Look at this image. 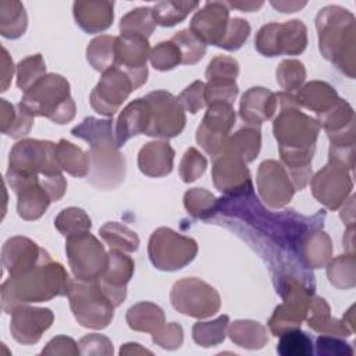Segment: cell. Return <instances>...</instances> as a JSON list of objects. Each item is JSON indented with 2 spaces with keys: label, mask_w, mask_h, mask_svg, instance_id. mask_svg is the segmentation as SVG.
Segmentation results:
<instances>
[{
  "label": "cell",
  "mask_w": 356,
  "mask_h": 356,
  "mask_svg": "<svg viewBox=\"0 0 356 356\" xmlns=\"http://www.w3.org/2000/svg\"><path fill=\"white\" fill-rule=\"evenodd\" d=\"M185 209L195 218H207L217 211L218 200L206 189L193 188L184 196Z\"/></svg>",
  "instance_id": "obj_44"
},
{
  "label": "cell",
  "mask_w": 356,
  "mask_h": 356,
  "mask_svg": "<svg viewBox=\"0 0 356 356\" xmlns=\"http://www.w3.org/2000/svg\"><path fill=\"white\" fill-rule=\"evenodd\" d=\"M65 250L71 271L76 280L95 281L103 275L108 254L89 231L67 236Z\"/></svg>",
  "instance_id": "obj_7"
},
{
  "label": "cell",
  "mask_w": 356,
  "mask_h": 356,
  "mask_svg": "<svg viewBox=\"0 0 356 356\" xmlns=\"http://www.w3.org/2000/svg\"><path fill=\"white\" fill-rule=\"evenodd\" d=\"M156 22L150 7H139L121 18V36H143L149 38L154 31Z\"/></svg>",
  "instance_id": "obj_36"
},
{
  "label": "cell",
  "mask_w": 356,
  "mask_h": 356,
  "mask_svg": "<svg viewBox=\"0 0 356 356\" xmlns=\"http://www.w3.org/2000/svg\"><path fill=\"white\" fill-rule=\"evenodd\" d=\"M145 97L152 108L150 124L145 135L168 139L184 131L186 118L178 97L167 90H154Z\"/></svg>",
  "instance_id": "obj_11"
},
{
  "label": "cell",
  "mask_w": 356,
  "mask_h": 356,
  "mask_svg": "<svg viewBox=\"0 0 356 356\" xmlns=\"http://www.w3.org/2000/svg\"><path fill=\"white\" fill-rule=\"evenodd\" d=\"M229 317L227 314L220 316L213 321H199L192 328L193 341L203 346L210 348L221 343L225 339Z\"/></svg>",
  "instance_id": "obj_40"
},
{
  "label": "cell",
  "mask_w": 356,
  "mask_h": 356,
  "mask_svg": "<svg viewBox=\"0 0 356 356\" xmlns=\"http://www.w3.org/2000/svg\"><path fill=\"white\" fill-rule=\"evenodd\" d=\"M127 323L131 330L156 332L164 325V313L160 306L150 302H140L127 312Z\"/></svg>",
  "instance_id": "obj_32"
},
{
  "label": "cell",
  "mask_w": 356,
  "mask_h": 356,
  "mask_svg": "<svg viewBox=\"0 0 356 356\" xmlns=\"http://www.w3.org/2000/svg\"><path fill=\"white\" fill-rule=\"evenodd\" d=\"M277 352L281 356H310L313 355V341L299 328L288 330L280 335Z\"/></svg>",
  "instance_id": "obj_42"
},
{
  "label": "cell",
  "mask_w": 356,
  "mask_h": 356,
  "mask_svg": "<svg viewBox=\"0 0 356 356\" xmlns=\"http://www.w3.org/2000/svg\"><path fill=\"white\" fill-rule=\"evenodd\" d=\"M1 81H3V85H1V90H7V86H8V82L10 79L13 78V72H14V65H13V60L8 57V53L7 50L3 47V57H1Z\"/></svg>",
  "instance_id": "obj_59"
},
{
  "label": "cell",
  "mask_w": 356,
  "mask_h": 356,
  "mask_svg": "<svg viewBox=\"0 0 356 356\" xmlns=\"http://www.w3.org/2000/svg\"><path fill=\"white\" fill-rule=\"evenodd\" d=\"M228 24V4L224 1H211L206 3L204 7L193 15L189 29L204 44H214L218 47L225 36Z\"/></svg>",
  "instance_id": "obj_21"
},
{
  "label": "cell",
  "mask_w": 356,
  "mask_h": 356,
  "mask_svg": "<svg viewBox=\"0 0 356 356\" xmlns=\"http://www.w3.org/2000/svg\"><path fill=\"white\" fill-rule=\"evenodd\" d=\"M107 254V267L99 281L111 303L117 307L127 296V284L132 278L135 263L131 256L118 249H111Z\"/></svg>",
  "instance_id": "obj_22"
},
{
  "label": "cell",
  "mask_w": 356,
  "mask_h": 356,
  "mask_svg": "<svg viewBox=\"0 0 356 356\" xmlns=\"http://www.w3.org/2000/svg\"><path fill=\"white\" fill-rule=\"evenodd\" d=\"M277 104L280 113L273 124L274 136L295 191H299L312 178L310 161L321 127L316 118L300 111L292 93L280 92Z\"/></svg>",
  "instance_id": "obj_1"
},
{
  "label": "cell",
  "mask_w": 356,
  "mask_h": 356,
  "mask_svg": "<svg viewBox=\"0 0 356 356\" xmlns=\"http://www.w3.org/2000/svg\"><path fill=\"white\" fill-rule=\"evenodd\" d=\"M32 117H46L56 124L70 122L75 117V103L68 81L58 74H46L33 83L19 102Z\"/></svg>",
  "instance_id": "obj_4"
},
{
  "label": "cell",
  "mask_w": 356,
  "mask_h": 356,
  "mask_svg": "<svg viewBox=\"0 0 356 356\" xmlns=\"http://www.w3.org/2000/svg\"><path fill=\"white\" fill-rule=\"evenodd\" d=\"M71 280L63 264L54 261L44 250L39 261L1 284V309L6 313L24 303L46 302L54 296L68 295Z\"/></svg>",
  "instance_id": "obj_2"
},
{
  "label": "cell",
  "mask_w": 356,
  "mask_h": 356,
  "mask_svg": "<svg viewBox=\"0 0 356 356\" xmlns=\"http://www.w3.org/2000/svg\"><path fill=\"white\" fill-rule=\"evenodd\" d=\"M71 134L76 138L86 140L90 146L103 142H115L113 135V120H99L95 117L85 118L79 125L72 128Z\"/></svg>",
  "instance_id": "obj_37"
},
{
  "label": "cell",
  "mask_w": 356,
  "mask_h": 356,
  "mask_svg": "<svg viewBox=\"0 0 356 356\" xmlns=\"http://www.w3.org/2000/svg\"><path fill=\"white\" fill-rule=\"evenodd\" d=\"M207 167V160L195 147H189L179 164V175L184 182H193L197 179Z\"/></svg>",
  "instance_id": "obj_51"
},
{
  "label": "cell",
  "mask_w": 356,
  "mask_h": 356,
  "mask_svg": "<svg viewBox=\"0 0 356 356\" xmlns=\"http://www.w3.org/2000/svg\"><path fill=\"white\" fill-rule=\"evenodd\" d=\"M8 171L40 177L61 174L63 170L56 159V143L39 139L17 142L10 152Z\"/></svg>",
  "instance_id": "obj_9"
},
{
  "label": "cell",
  "mask_w": 356,
  "mask_h": 356,
  "mask_svg": "<svg viewBox=\"0 0 356 356\" xmlns=\"http://www.w3.org/2000/svg\"><path fill=\"white\" fill-rule=\"evenodd\" d=\"M318 46L324 58L349 78H355V17L339 6H327L316 17Z\"/></svg>",
  "instance_id": "obj_3"
},
{
  "label": "cell",
  "mask_w": 356,
  "mask_h": 356,
  "mask_svg": "<svg viewBox=\"0 0 356 356\" xmlns=\"http://www.w3.org/2000/svg\"><path fill=\"white\" fill-rule=\"evenodd\" d=\"M317 353L327 356H352L353 349L345 341L335 338V335H323L317 338Z\"/></svg>",
  "instance_id": "obj_57"
},
{
  "label": "cell",
  "mask_w": 356,
  "mask_h": 356,
  "mask_svg": "<svg viewBox=\"0 0 356 356\" xmlns=\"http://www.w3.org/2000/svg\"><path fill=\"white\" fill-rule=\"evenodd\" d=\"M348 171L335 163H328L312 178V193L327 209L337 210L348 200L353 188Z\"/></svg>",
  "instance_id": "obj_16"
},
{
  "label": "cell",
  "mask_w": 356,
  "mask_h": 356,
  "mask_svg": "<svg viewBox=\"0 0 356 356\" xmlns=\"http://www.w3.org/2000/svg\"><path fill=\"white\" fill-rule=\"evenodd\" d=\"M149 259L153 266L163 271H174L189 264L196 253L197 243L189 236H184L171 228L156 229L149 239Z\"/></svg>",
  "instance_id": "obj_6"
},
{
  "label": "cell",
  "mask_w": 356,
  "mask_h": 356,
  "mask_svg": "<svg viewBox=\"0 0 356 356\" xmlns=\"http://www.w3.org/2000/svg\"><path fill=\"white\" fill-rule=\"evenodd\" d=\"M150 63L159 71H168L181 64L182 57L178 46L172 40L161 42L150 50Z\"/></svg>",
  "instance_id": "obj_49"
},
{
  "label": "cell",
  "mask_w": 356,
  "mask_h": 356,
  "mask_svg": "<svg viewBox=\"0 0 356 356\" xmlns=\"http://www.w3.org/2000/svg\"><path fill=\"white\" fill-rule=\"evenodd\" d=\"M152 335H153V342L156 345L170 350L179 348L184 341L182 327L177 323H168L167 325H163Z\"/></svg>",
  "instance_id": "obj_55"
},
{
  "label": "cell",
  "mask_w": 356,
  "mask_h": 356,
  "mask_svg": "<svg viewBox=\"0 0 356 356\" xmlns=\"http://www.w3.org/2000/svg\"><path fill=\"white\" fill-rule=\"evenodd\" d=\"M171 305L179 313L206 318L216 314L221 306L218 292L199 278H184L174 284L171 289Z\"/></svg>",
  "instance_id": "obj_10"
},
{
  "label": "cell",
  "mask_w": 356,
  "mask_h": 356,
  "mask_svg": "<svg viewBox=\"0 0 356 356\" xmlns=\"http://www.w3.org/2000/svg\"><path fill=\"white\" fill-rule=\"evenodd\" d=\"M306 78L305 65L298 60H284L277 68V82L284 92H293L300 89Z\"/></svg>",
  "instance_id": "obj_48"
},
{
  "label": "cell",
  "mask_w": 356,
  "mask_h": 356,
  "mask_svg": "<svg viewBox=\"0 0 356 356\" xmlns=\"http://www.w3.org/2000/svg\"><path fill=\"white\" fill-rule=\"evenodd\" d=\"M150 46L143 36H120L117 40V68H121L132 79L135 89L147 79L146 61Z\"/></svg>",
  "instance_id": "obj_20"
},
{
  "label": "cell",
  "mask_w": 356,
  "mask_h": 356,
  "mask_svg": "<svg viewBox=\"0 0 356 356\" xmlns=\"http://www.w3.org/2000/svg\"><path fill=\"white\" fill-rule=\"evenodd\" d=\"M81 353L76 342L65 335L53 338L42 350V355H78Z\"/></svg>",
  "instance_id": "obj_58"
},
{
  "label": "cell",
  "mask_w": 356,
  "mask_h": 356,
  "mask_svg": "<svg viewBox=\"0 0 356 356\" xmlns=\"http://www.w3.org/2000/svg\"><path fill=\"white\" fill-rule=\"evenodd\" d=\"M174 154V149L168 142H149L138 154L139 170L147 177H165L172 171Z\"/></svg>",
  "instance_id": "obj_27"
},
{
  "label": "cell",
  "mask_w": 356,
  "mask_h": 356,
  "mask_svg": "<svg viewBox=\"0 0 356 356\" xmlns=\"http://www.w3.org/2000/svg\"><path fill=\"white\" fill-rule=\"evenodd\" d=\"M271 6L273 7H275L277 10H280L281 13H295V11H298L299 8H302V7H305L306 6V3L303 1V3H298V1H271Z\"/></svg>",
  "instance_id": "obj_60"
},
{
  "label": "cell",
  "mask_w": 356,
  "mask_h": 356,
  "mask_svg": "<svg viewBox=\"0 0 356 356\" xmlns=\"http://www.w3.org/2000/svg\"><path fill=\"white\" fill-rule=\"evenodd\" d=\"M136 355V353H149L152 355L150 350L142 348L139 343H135V342H129V343H125L121 349H120V355Z\"/></svg>",
  "instance_id": "obj_61"
},
{
  "label": "cell",
  "mask_w": 356,
  "mask_h": 356,
  "mask_svg": "<svg viewBox=\"0 0 356 356\" xmlns=\"http://www.w3.org/2000/svg\"><path fill=\"white\" fill-rule=\"evenodd\" d=\"M228 335L234 343L246 349H260L268 342L266 327L252 320L234 321L229 325Z\"/></svg>",
  "instance_id": "obj_33"
},
{
  "label": "cell",
  "mask_w": 356,
  "mask_h": 356,
  "mask_svg": "<svg viewBox=\"0 0 356 356\" xmlns=\"http://www.w3.org/2000/svg\"><path fill=\"white\" fill-rule=\"evenodd\" d=\"M353 227H348L346 234L343 235V248H348L350 253H353Z\"/></svg>",
  "instance_id": "obj_63"
},
{
  "label": "cell",
  "mask_w": 356,
  "mask_h": 356,
  "mask_svg": "<svg viewBox=\"0 0 356 356\" xmlns=\"http://www.w3.org/2000/svg\"><path fill=\"white\" fill-rule=\"evenodd\" d=\"M132 90H135V86L128 74L114 67L103 72L99 83L92 90L90 106L96 113L113 117Z\"/></svg>",
  "instance_id": "obj_15"
},
{
  "label": "cell",
  "mask_w": 356,
  "mask_h": 356,
  "mask_svg": "<svg viewBox=\"0 0 356 356\" xmlns=\"http://www.w3.org/2000/svg\"><path fill=\"white\" fill-rule=\"evenodd\" d=\"M197 7V1H160L152 8V13L156 24L172 26L184 21L188 14Z\"/></svg>",
  "instance_id": "obj_41"
},
{
  "label": "cell",
  "mask_w": 356,
  "mask_h": 356,
  "mask_svg": "<svg viewBox=\"0 0 356 356\" xmlns=\"http://www.w3.org/2000/svg\"><path fill=\"white\" fill-rule=\"evenodd\" d=\"M235 124V110L229 103H213L204 114L196 132L197 143L210 156H218L228 140V134Z\"/></svg>",
  "instance_id": "obj_13"
},
{
  "label": "cell",
  "mask_w": 356,
  "mask_h": 356,
  "mask_svg": "<svg viewBox=\"0 0 356 356\" xmlns=\"http://www.w3.org/2000/svg\"><path fill=\"white\" fill-rule=\"evenodd\" d=\"M300 260L305 267L320 268L331 259V239L318 228L309 229L298 241Z\"/></svg>",
  "instance_id": "obj_28"
},
{
  "label": "cell",
  "mask_w": 356,
  "mask_h": 356,
  "mask_svg": "<svg viewBox=\"0 0 356 356\" xmlns=\"http://www.w3.org/2000/svg\"><path fill=\"white\" fill-rule=\"evenodd\" d=\"M261 135L259 128H242L228 138L225 149L241 156L246 163L253 161L260 150Z\"/></svg>",
  "instance_id": "obj_38"
},
{
  "label": "cell",
  "mask_w": 356,
  "mask_h": 356,
  "mask_svg": "<svg viewBox=\"0 0 356 356\" xmlns=\"http://www.w3.org/2000/svg\"><path fill=\"white\" fill-rule=\"evenodd\" d=\"M54 227L65 236L86 232L90 229L92 222L88 214L78 207H68L60 211L54 220Z\"/></svg>",
  "instance_id": "obj_45"
},
{
  "label": "cell",
  "mask_w": 356,
  "mask_h": 356,
  "mask_svg": "<svg viewBox=\"0 0 356 356\" xmlns=\"http://www.w3.org/2000/svg\"><path fill=\"white\" fill-rule=\"evenodd\" d=\"M239 74V64L234 57L217 56L214 57L206 70V78L210 79H229L235 81Z\"/></svg>",
  "instance_id": "obj_52"
},
{
  "label": "cell",
  "mask_w": 356,
  "mask_h": 356,
  "mask_svg": "<svg viewBox=\"0 0 356 356\" xmlns=\"http://www.w3.org/2000/svg\"><path fill=\"white\" fill-rule=\"evenodd\" d=\"M56 159L60 168L72 177L81 178L89 174L88 154L65 139H60L56 145Z\"/></svg>",
  "instance_id": "obj_35"
},
{
  "label": "cell",
  "mask_w": 356,
  "mask_h": 356,
  "mask_svg": "<svg viewBox=\"0 0 356 356\" xmlns=\"http://www.w3.org/2000/svg\"><path fill=\"white\" fill-rule=\"evenodd\" d=\"M257 188L263 202L273 209L288 204L295 193V186L285 167L275 160H266L260 164Z\"/></svg>",
  "instance_id": "obj_17"
},
{
  "label": "cell",
  "mask_w": 356,
  "mask_h": 356,
  "mask_svg": "<svg viewBox=\"0 0 356 356\" xmlns=\"http://www.w3.org/2000/svg\"><path fill=\"white\" fill-rule=\"evenodd\" d=\"M295 100L299 107L312 110L318 115L327 113L339 100L335 89L327 82L312 81L299 89Z\"/></svg>",
  "instance_id": "obj_30"
},
{
  "label": "cell",
  "mask_w": 356,
  "mask_h": 356,
  "mask_svg": "<svg viewBox=\"0 0 356 356\" xmlns=\"http://www.w3.org/2000/svg\"><path fill=\"white\" fill-rule=\"evenodd\" d=\"M44 249L25 236L10 238L1 250V263L10 275H17L35 266Z\"/></svg>",
  "instance_id": "obj_24"
},
{
  "label": "cell",
  "mask_w": 356,
  "mask_h": 356,
  "mask_svg": "<svg viewBox=\"0 0 356 356\" xmlns=\"http://www.w3.org/2000/svg\"><path fill=\"white\" fill-rule=\"evenodd\" d=\"M6 179L18 197V216L28 221L40 218L51 202L49 193L42 185L40 175L19 174L7 170Z\"/></svg>",
  "instance_id": "obj_14"
},
{
  "label": "cell",
  "mask_w": 356,
  "mask_h": 356,
  "mask_svg": "<svg viewBox=\"0 0 356 356\" xmlns=\"http://www.w3.org/2000/svg\"><path fill=\"white\" fill-rule=\"evenodd\" d=\"M44 75L46 64L42 54L29 56L17 65V86L25 92Z\"/></svg>",
  "instance_id": "obj_47"
},
{
  "label": "cell",
  "mask_w": 356,
  "mask_h": 356,
  "mask_svg": "<svg viewBox=\"0 0 356 356\" xmlns=\"http://www.w3.org/2000/svg\"><path fill=\"white\" fill-rule=\"evenodd\" d=\"M211 175L216 188L227 196L241 193L252 186L246 161L225 147L216 156Z\"/></svg>",
  "instance_id": "obj_18"
},
{
  "label": "cell",
  "mask_w": 356,
  "mask_h": 356,
  "mask_svg": "<svg viewBox=\"0 0 356 356\" xmlns=\"http://www.w3.org/2000/svg\"><path fill=\"white\" fill-rule=\"evenodd\" d=\"M118 36L102 35L90 40L86 49L88 63L100 72H106L117 65Z\"/></svg>",
  "instance_id": "obj_31"
},
{
  "label": "cell",
  "mask_w": 356,
  "mask_h": 356,
  "mask_svg": "<svg viewBox=\"0 0 356 356\" xmlns=\"http://www.w3.org/2000/svg\"><path fill=\"white\" fill-rule=\"evenodd\" d=\"M78 345L82 355H113L111 341L100 334H88Z\"/></svg>",
  "instance_id": "obj_56"
},
{
  "label": "cell",
  "mask_w": 356,
  "mask_h": 356,
  "mask_svg": "<svg viewBox=\"0 0 356 356\" xmlns=\"http://www.w3.org/2000/svg\"><path fill=\"white\" fill-rule=\"evenodd\" d=\"M307 44L306 25L299 19L284 24L270 22L260 28L254 39V47L267 57L280 54H300Z\"/></svg>",
  "instance_id": "obj_8"
},
{
  "label": "cell",
  "mask_w": 356,
  "mask_h": 356,
  "mask_svg": "<svg viewBox=\"0 0 356 356\" xmlns=\"http://www.w3.org/2000/svg\"><path fill=\"white\" fill-rule=\"evenodd\" d=\"M54 320L50 309L18 305L11 310L10 331L15 341L22 345H33Z\"/></svg>",
  "instance_id": "obj_19"
},
{
  "label": "cell",
  "mask_w": 356,
  "mask_h": 356,
  "mask_svg": "<svg viewBox=\"0 0 356 356\" xmlns=\"http://www.w3.org/2000/svg\"><path fill=\"white\" fill-rule=\"evenodd\" d=\"M89 182L102 191L117 188L125 177V159L115 142L92 145L88 152Z\"/></svg>",
  "instance_id": "obj_12"
},
{
  "label": "cell",
  "mask_w": 356,
  "mask_h": 356,
  "mask_svg": "<svg viewBox=\"0 0 356 356\" xmlns=\"http://www.w3.org/2000/svg\"><path fill=\"white\" fill-rule=\"evenodd\" d=\"M307 324L312 330L325 334V335H339V337H349L353 334V330L342 320L332 318L330 314V306L325 299L313 296L307 313H306Z\"/></svg>",
  "instance_id": "obj_29"
},
{
  "label": "cell",
  "mask_w": 356,
  "mask_h": 356,
  "mask_svg": "<svg viewBox=\"0 0 356 356\" xmlns=\"http://www.w3.org/2000/svg\"><path fill=\"white\" fill-rule=\"evenodd\" d=\"M330 282L339 289H349L355 286V254H342L335 257L327 267Z\"/></svg>",
  "instance_id": "obj_43"
},
{
  "label": "cell",
  "mask_w": 356,
  "mask_h": 356,
  "mask_svg": "<svg viewBox=\"0 0 356 356\" xmlns=\"http://www.w3.org/2000/svg\"><path fill=\"white\" fill-rule=\"evenodd\" d=\"M100 236L110 246V249H118L122 252H135L139 248L138 235L128 227L111 221L104 224L100 231Z\"/></svg>",
  "instance_id": "obj_39"
},
{
  "label": "cell",
  "mask_w": 356,
  "mask_h": 356,
  "mask_svg": "<svg viewBox=\"0 0 356 356\" xmlns=\"http://www.w3.org/2000/svg\"><path fill=\"white\" fill-rule=\"evenodd\" d=\"M238 95V85L229 79H210L204 86L206 104L229 103L232 104Z\"/></svg>",
  "instance_id": "obj_50"
},
{
  "label": "cell",
  "mask_w": 356,
  "mask_h": 356,
  "mask_svg": "<svg viewBox=\"0 0 356 356\" xmlns=\"http://www.w3.org/2000/svg\"><path fill=\"white\" fill-rule=\"evenodd\" d=\"M113 1H75L72 11L76 24L88 33L107 29L114 18Z\"/></svg>",
  "instance_id": "obj_26"
},
{
  "label": "cell",
  "mask_w": 356,
  "mask_h": 356,
  "mask_svg": "<svg viewBox=\"0 0 356 356\" xmlns=\"http://www.w3.org/2000/svg\"><path fill=\"white\" fill-rule=\"evenodd\" d=\"M204 86V82L195 81L186 89H184V92L178 96V100L182 104L184 110L189 111L191 114H196L200 108L206 106Z\"/></svg>",
  "instance_id": "obj_54"
},
{
  "label": "cell",
  "mask_w": 356,
  "mask_h": 356,
  "mask_svg": "<svg viewBox=\"0 0 356 356\" xmlns=\"http://www.w3.org/2000/svg\"><path fill=\"white\" fill-rule=\"evenodd\" d=\"M228 7H234V8H239L241 11H254V10H259L261 6H263V1H245V3H227Z\"/></svg>",
  "instance_id": "obj_62"
},
{
  "label": "cell",
  "mask_w": 356,
  "mask_h": 356,
  "mask_svg": "<svg viewBox=\"0 0 356 356\" xmlns=\"http://www.w3.org/2000/svg\"><path fill=\"white\" fill-rule=\"evenodd\" d=\"M171 40L178 46L181 51V64H196L203 58L206 53V44L197 39L189 28L177 32Z\"/></svg>",
  "instance_id": "obj_46"
},
{
  "label": "cell",
  "mask_w": 356,
  "mask_h": 356,
  "mask_svg": "<svg viewBox=\"0 0 356 356\" xmlns=\"http://www.w3.org/2000/svg\"><path fill=\"white\" fill-rule=\"evenodd\" d=\"M70 306L76 321L93 330L106 328L114 316V305L103 291L100 281H72L68 289Z\"/></svg>",
  "instance_id": "obj_5"
},
{
  "label": "cell",
  "mask_w": 356,
  "mask_h": 356,
  "mask_svg": "<svg viewBox=\"0 0 356 356\" xmlns=\"http://www.w3.org/2000/svg\"><path fill=\"white\" fill-rule=\"evenodd\" d=\"M152 118V108L146 97L132 100L120 114L115 124V145L120 149L128 139L146 134Z\"/></svg>",
  "instance_id": "obj_23"
},
{
  "label": "cell",
  "mask_w": 356,
  "mask_h": 356,
  "mask_svg": "<svg viewBox=\"0 0 356 356\" xmlns=\"http://www.w3.org/2000/svg\"><path fill=\"white\" fill-rule=\"evenodd\" d=\"M277 107V95L266 88L257 86L250 88L242 96L239 114L248 124L260 125L274 115Z\"/></svg>",
  "instance_id": "obj_25"
},
{
  "label": "cell",
  "mask_w": 356,
  "mask_h": 356,
  "mask_svg": "<svg viewBox=\"0 0 356 356\" xmlns=\"http://www.w3.org/2000/svg\"><path fill=\"white\" fill-rule=\"evenodd\" d=\"M249 33L250 25L248 24V21L242 18H232L229 19L225 36L218 47H222L225 50H238L248 39Z\"/></svg>",
  "instance_id": "obj_53"
},
{
  "label": "cell",
  "mask_w": 356,
  "mask_h": 356,
  "mask_svg": "<svg viewBox=\"0 0 356 356\" xmlns=\"http://www.w3.org/2000/svg\"><path fill=\"white\" fill-rule=\"evenodd\" d=\"M28 26V17L22 3L14 0L0 1V32L4 38L17 39Z\"/></svg>",
  "instance_id": "obj_34"
}]
</instances>
